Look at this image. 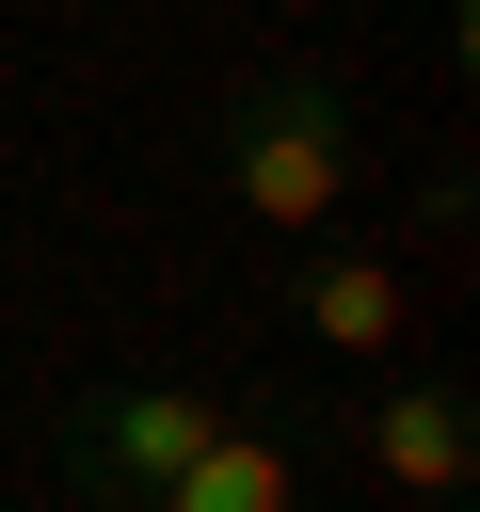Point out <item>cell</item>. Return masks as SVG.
<instances>
[{"label":"cell","instance_id":"7a4b0ae2","mask_svg":"<svg viewBox=\"0 0 480 512\" xmlns=\"http://www.w3.org/2000/svg\"><path fill=\"white\" fill-rule=\"evenodd\" d=\"M224 416H240V400H224V384H176V368H160V384H96V400H64L48 464H64V496L144 512V496H160V480H176V464L224 432Z\"/></svg>","mask_w":480,"mask_h":512},{"label":"cell","instance_id":"5b68a950","mask_svg":"<svg viewBox=\"0 0 480 512\" xmlns=\"http://www.w3.org/2000/svg\"><path fill=\"white\" fill-rule=\"evenodd\" d=\"M144 512H288V432H256V416H224Z\"/></svg>","mask_w":480,"mask_h":512},{"label":"cell","instance_id":"277c9868","mask_svg":"<svg viewBox=\"0 0 480 512\" xmlns=\"http://www.w3.org/2000/svg\"><path fill=\"white\" fill-rule=\"evenodd\" d=\"M288 320H304L320 352L384 368V352L416 336V272H400V256H368V240H304V272H288Z\"/></svg>","mask_w":480,"mask_h":512},{"label":"cell","instance_id":"3957f363","mask_svg":"<svg viewBox=\"0 0 480 512\" xmlns=\"http://www.w3.org/2000/svg\"><path fill=\"white\" fill-rule=\"evenodd\" d=\"M352 448H368V480L384 496H464L480 480V400H464V368H400L384 400H352Z\"/></svg>","mask_w":480,"mask_h":512},{"label":"cell","instance_id":"6da1fadb","mask_svg":"<svg viewBox=\"0 0 480 512\" xmlns=\"http://www.w3.org/2000/svg\"><path fill=\"white\" fill-rule=\"evenodd\" d=\"M208 176H224V208L256 224V240H320L336 208H352V96L320 80V64H240L224 80V144H208Z\"/></svg>","mask_w":480,"mask_h":512},{"label":"cell","instance_id":"8992f818","mask_svg":"<svg viewBox=\"0 0 480 512\" xmlns=\"http://www.w3.org/2000/svg\"><path fill=\"white\" fill-rule=\"evenodd\" d=\"M432 512H464V496H432Z\"/></svg>","mask_w":480,"mask_h":512}]
</instances>
